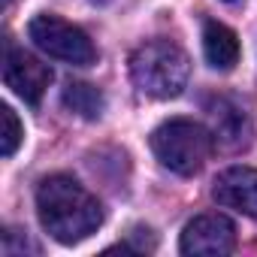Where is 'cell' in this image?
Wrapping results in <instances>:
<instances>
[{
    "instance_id": "6",
    "label": "cell",
    "mask_w": 257,
    "mask_h": 257,
    "mask_svg": "<svg viewBox=\"0 0 257 257\" xmlns=\"http://www.w3.org/2000/svg\"><path fill=\"white\" fill-rule=\"evenodd\" d=\"M4 82H7V88H13V94L22 97L25 103L40 106L43 94L49 91L52 70H49L40 58L28 55L25 49L7 46V52H4Z\"/></svg>"
},
{
    "instance_id": "7",
    "label": "cell",
    "mask_w": 257,
    "mask_h": 257,
    "mask_svg": "<svg viewBox=\"0 0 257 257\" xmlns=\"http://www.w3.org/2000/svg\"><path fill=\"white\" fill-rule=\"evenodd\" d=\"M212 197L221 206L257 221V170H251V167H230V170H224L215 179Z\"/></svg>"
},
{
    "instance_id": "2",
    "label": "cell",
    "mask_w": 257,
    "mask_h": 257,
    "mask_svg": "<svg viewBox=\"0 0 257 257\" xmlns=\"http://www.w3.org/2000/svg\"><path fill=\"white\" fill-rule=\"evenodd\" d=\"M188 73H191V61L185 49L170 40H152L131 55L134 85L155 100L179 97L188 85Z\"/></svg>"
},
{
    "instance_id": "10",
    "label": "cell",
    "mask_w": 257,
    "mask_h": 257,
    "mask_svg": "<svg viewBox=\"0 0 257 257\" xmlns=\"http://www.w3.org/2000/svg\"><path fill=\"white\" fill-rule=\"evenodd\" d=\"M0 118H4V134H0V152H4V158H13L16 152H19V146H22V140H25V127H22V121H19V115H16V109L13 106H0Z\"/></svg>"
},
{
    "instance_id": "5",
    "label": "cell",
    "mask_w": 257,
    "mask_h": 257,
    "mask_svg": "<svg viewBox=\"0 0 257 257\" xmlns=\"http://www.w3.org/2000/svg\"><path fill=\"white\" fill-rule=\"evenodd\" d=\"M182 254H203V257H221L236 248V227L230 218L218 212L197 215L185 230L179 242Z\"/></svg>"
},
{
    "instance_id": "3",
    "label": "cell",
    "mask_w": 257,
    "mask_h": 257,
    "mask_svg": "<svg viewBox=\"0 0 257 257\" xmlns=\"http://www.w3.org/2000/svg\"><path fill=\"white\" fill-rule=\"evenodd\" d=\"M155 158L176 176H197L215 149L212 131L191 118H170L152 131Z\"/></svg>"
},
{
    "instance_id": "11",
    "label": "cell",
    "mask_w": 257,
    "mask_h": 257,
    "mask_svg": "<svg viewBox=\"0 0 257 257\" xmlns=\"http://www.w3.org/2000/svg\"><path fill=\"white\" fill-rule=\"evenodd\" d=\"M13 4H16V0H4V10H10V7H13Z\"/></svg>"
},
{
    "instance_id": "12",
    "label": "cell",
    "mask_w": 257,
    "mask_h": 257,
    "mask_svg": "<svg viewBox=\"0 0 257 257\" xmlns=\"http://www.w3.org/2000/svg\"><path fill=\"white\" fill-rule=\"evenodd\" d=\"M227 4H236V0H227Z\"/></svg>"
},
{
    "instance_id": "8",
    "label": "cell",
    "mask_w": 257,
    "mask_h": 257,
    "mask_svg": "<svg viewBox=\"0 0 257 257\" xmlns=\"http://www.w3.org/2000/svg\"><path fill=\"white\" fill-rule=\"evenodd\" d=\"M203 55H206L212 70L227 73L239 61V37L221 22H206V28H203Z\"/></svg>"
},
{
    "instance_id": "9",
    "label": "cell",
    "mask_w": 257,
    "mask_h": 257,
    "mask_svg": "<svg viewBox=\"0 0 257 257\" xmlns=\"http://www.w3.org/2000/svg\"><path fill=\"white\" fill-rule=\"evenodd\" d=\"M64 106H67L70 112H76L79 118L94 121V118L103 115L106 97H103L100 88H94V85H88V82H70V85L64 88Z\"/></svg>"
},
{
    "instance_id": "1",
    "label": "cell",
    "mask_w": 257,
    "mask_h": 257,
    "mask_svg": "<svg viewBox=\"0 0 257 257\" xmlns=\"http://www.w3.org/2000/svg\"><path fill=\"white\" fill-rule=\"evenodd\" d=\"M37 215L43 230L61 245H76L103 224L100 200L70 176H49L40 182Z\"/></svg>"
},
{
    "instance_id": "4",
    "label": "cell",
    "mask_w": 257,
    "mask_h": 257,
    "mask_svg": "<svg viewBox=\"0 0 257 257\" xmlns=\"http://www.w3.org/2000/svg\"><path fill=\"white\" fill-rule=\"evenodd\" d=\"M28 37L34 40V46L40 52H46L49 58H58L64 64L91 67L97 61V49H94L91 37L82 28L64 22L61 16H49V13L34 16L28 25Z\"/></svg>"
}]
</instances>
